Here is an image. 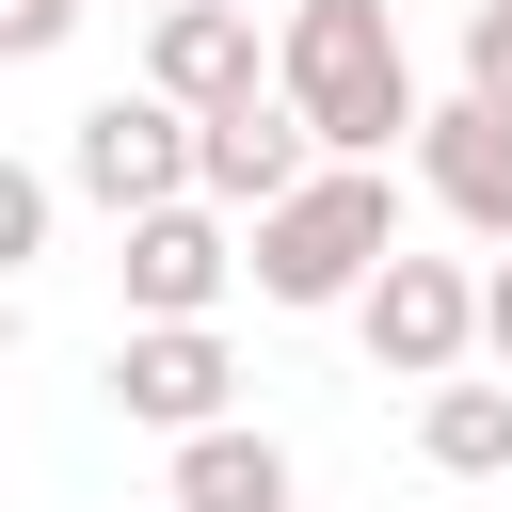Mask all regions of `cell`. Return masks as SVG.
<instances>
[{"instance_id":"4","label":"cell","mask_w":512,"mask_h":512,"mask_svg":"<svg viewBox=\"0 0 512 512\" xmlns=\"http://www.w3.org/2000/svg\"><path fill=\"white\" fill-rule=\"evenodd\" d=\"M352 320H368V352H384L400 384H448V368L480 352V272H464V256H384Z\"/></svg>"},{"instance_id":"15","label":"cell","mask_w":512,"mask_h":512,"mask_svg":"<svg viewBox=\"0 0 512 512\" xmlns=\"http://www.w3.org/2000/svg\"><path fill=\"white\" fill-rule=\"evenodd\" d=\"M160 512H176V496H160Z\"/></svg>"},{"instance_id":"6","label":"cell","mask_w":512,"mask_h":512,"mask_svg":"<svg viewBox=\"0 0 512 512\" xmlns=\"http://www.w3.org/2000/svg\"><path fill=\"white\" fill-rule=\"evenodd\" d=\"M112 272H128V320H208L224 272H256V256L224 240L208 192H176V208H128V256H112Z\"/></svg>"},{"instance_id":"16","label":"cell","mask_w":512,"mask_h":512,"mask_svg":"<svg viewBox=\"0 0 512 512\" xmlns=\"http://www.w3.org/2000/svg\"><path fill=\"white\" fill-rule=\"evenodd\" d=\"M144 16H160V0H144Z\"/></svg>"},{"instance_id":"7","label":"cell","mask_w":512,"mask_h":512,"mask_svg":"<svg viewBox=\"0 0 512 512\" xmlns=\"http://www.w3.org/2000/svg\"><path fill=\"white\" fill-rule=\"evenodd\" d=\"M240 400V352L208 336V320H128L112 336V416H144V432H208Z\"/></svg>"},{"instance_id":"12","label":"cell","mask_w":512,"mask_h":512,"mask_svg":"<svg viewBox=\"0 0 512 512\" xmlns=\"http://www.w3.org/2000/svg\"><path fill=\"white\" fill-rule=\"evenodd\" d=\"M464 96L512 112V0H464Z\"/></svg>"},{"instance_id":"14","label":"cell","mask_w":512,"mask_h":512,"mask_svg":"<svg viewBox=\"0 0 512 512\" xmlns=\"http://www.w3.org/2000/svg\"><path fill=\"white\" fill-rule=\"evenodd\" d=\"M480 352L512 368V240H496V272H480Z\"/></svg>"},{"instance_id":"13","label":"cell","mask_w":512,"mask_h":512,"mask_svg":"<svg viewBox=\"0 0 512 512\" xmlns=\"http://www.w3.org/2000/svg\"><path fill=\"white\" fill-rule=\"evenodd\" d=\"M64 32H80V0H0V64H48Z\"/></svg>"},{"instance_id":"11","label":"cell","mask_w":512,"mask_h":512,"mask_svg":"<svg viewBox=\"0 0 512 512\" xmlns=\"http://www.w3.org/2000/svg\"><path fill=\"white\" fill-rule=\"evenodd\" d=\"M416 448H432V480H512V384H432L416 400Z\"/></svg>"},{"instance_id":"1","label":"cell","mask_w":512,"mask_h":512,"mask_svg":"<svg viewBox=\"0 0 512 512\" xmlns=\"http://www.w3.org/2000/svg\"><path fill=\"white\" fill-rule=\"evenodd\" d=\"M272 80L304 96V128H320L336 160H384V144H416V128H432V96H416V64H400V16H384V0H288Z\"/></svg>"},{"instance_id":"2","label":"cell","mask_w":512,"mask_h":512,"mask_svg":"<svg viewBox=\"0 0 512 512\" xmlns=\"http://www.w3.org/2000/svg\"><path fill=\"white\" fill-rule=\"evenodd\" d=\"M384 256H400V176L384 160H320L288 208H256V304H368Z\"/></svg>"},{"instance_id":"3","label":"cell","mask_w":512,"mask_h":512,"mask_svg":"<svg viewBox=\"0 0 512 512\" xmlns=\"http://www.w3.org/2000/svg\"><path fill=\"white\" fill-rule=\"evenodd\" d=\"M192 160H208V112H192V96H160V80H144V96H96V112L64 128V176H80L112 224H128V208H176V192H208Z\"/></svg>"},{"instance_id":"8","label":"cell","mask_w":512,"mask_h":512,"mask_svg":"<svg viewBox=\"0 0 512 512\" xmlns=\"http://www.w3.org/2000/svg\"><path fill=\"white\" fill-rule=\"evenodd\" d=\"M416 192H432L464 240H512V112H496V96H448V112L416 128Z\"/></svg>"},{"instance_id":"9","label":"cell","mask_w":512,"mask_h":512,"mask_svg":"<svg viewBox=\"0 0 512 512\" xmlns=\"http://www.w3.org/2000/svg\"><path fill=\"white\" fill-rule=\"evenodd\" d=\"M144 80L192 96V112H224V96H256L272 64H256V16H240V0H160V16H144Z\"/></svg>"},{"instance_id":"5","label":"cell","mask_w":512,"mask_h":512,"mask_svg":"<svg viewBox=\"0 0 512 512\" xmlns=\"http://www.w3.org/2000/svg\"><path fill=\"white\" fill-rule=\"evenodd\" d=\"M320 160H336V144L304 128V96H288V80H256V96H224V112H208V160H192V176H208V208H240V224H256V208H288Z\"/></svg>"},{"instance_id":"10","label":"cell","mask_w":512,"mask_h":512,"mask_svg":"<svg viewBox=\"0 0 512 512\" xmlns=\"http://www.w3.org/2000/svg\"><path fill=\"white\" fill-rule=\"evenodd\" d=\"M160 496L176 512H288V448L240 432V416H208V432H176V480Z\"/></svg>"}]
</instances>
